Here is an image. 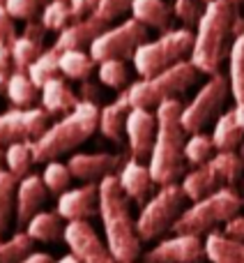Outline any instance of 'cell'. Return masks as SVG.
I'll use <instances>...</instances> for the list:
<instances>
[{
	"instance_id": "obj_1",
	"label": "cell",
	"mask_w": 244,
	"mask_h": 263,
	"mask_svg": "<svg viewBox=\"0 0 244 263\" xmlns=\"http://www.w3.org/2000/svg\"><path fill=\"white\" fill-rule=\"evenodd\" d=\"M99 217L104 224L106 245L120 263H134L140 256V236L136 219L131 217L129 196L122 192L118 173L106 176L99 182Z\"/></svg>"
},
{
	"instance_id": "obj_2",
	"label": "cell",
	"mask_w": 244,
	"mask_h": 263,
	"mask_svg": "<svg viewBox=\"0 0 244 263\" xmlns=\"http://www.w3.org/2000/svg\"><path fill=\"white\" fill-rule=\"evenodd\" d=\"M235 16L237 14L228 0L205 3V12L196 26L194 51L189 55V60L196 65L200 74H208V77L219 74L221 63L231 53V37L235 40V35H233Z\"/></svg>"
},
{
	"instance_id": "obj_3",
	"label": "cell",
	"mask_w": 244,
	"mask_h": 263,
	"mask_svg": "<svg viewBox=\"0 0 244 263\" xmlns=\"http://www.w3.org/2000/svg\"><path fill=\"white\" fill-rule=\"evenodd\" d=\"M182 109L177 100H168L157 106V141L150 155V173L159 187L175 185L177 178L185 176V127H182Z\"/></svg>"
},
{
	"instance_id": "obj_4",
	"label": "cell",
	"mask_w": 244,
	"mask_h": 263,
	"mask_svg": "<svg viewBox=\"0 0 244 263\" xmlns=\"http://www.w3.org/2000/svg\"><path fill=\"white\" fill-rule=\"evenodd\" d=\"M99 111L97 102L81 100L72 114L63 116L53 123L37 141H32V157L39 164L55 162L60 155L78 148L99 129Z\"/></svg>"
},
{
	"instance_id": "obj_5",
	"label": "cell",
	"mask_w": 244,
	"mask_h": 263,
	"mask_svg": "<svg viewBox=\"0 0 244 263\" xmlns=\"http://www.w3.org/2000/svg\"><path fill=\"white\" fill-rule=\"evenodd\" d=\"M242 203L244 199L233 187H221L214 194L191 203L177 217L171 231L175 236H208V233L217 231V227H221V224L226 227L233 217H237Z\"/></svg>"
},
{
	"instance_id": "obj_6",
	"label": "cell",
	"mask_w": 244,
	"mask_h": 263,
	"mask_svg": "<svg viewBox=\"0 0 244 263\" xmlns=\"http://www.w3.org/2000/svg\"><path fill=\"white\" fill-rule=\"evenodd\" d=\"M198 74L200 72L196 69V65L191 60H182V63L173 65V67L164 69V72L154 74V77L131 83L127 88L129 102L134 109H157L159 104L175 100L180 92L189 90L196 83Z\"/></svg>"
},
{
	"instance_id": "obj_7",
	"label": "cell",
	"mask_w": 244,
	"mask_h": 263,
	"mask_svg": "<svg viewBox=\"0 0 244 263\" xmlns=\"http://www.w3.org/2000/svg\"><path fill=\"white\" fill-rule=\"evenodd\" d=\"M194 40L196 32H191L189 28H177V30L164 32L159 40L145 42L143 46H138V51L131 58L134 69L143 79L154 77V74L187 60V55H191V51H194Z\"/></svg>"
},
{
	"instance_id": "obj_8",
	"label": "cell",
	"mask_w": 244,
	"mask_h": 263,
	"mask_svg": "<svg viewBox=\"0 0 244 263\" xmlns=\"http://www.w3.org/2000/svg\"><path fill=\"white\" fill-rule=\"evenodd\" d=\"M185 201L187 196L180 185L159 187V192L152 194V199L140 208L138 217H136V231H138L140 240H154L161 233L171 231L177 217L185 213Z\"/></svg>"
},
{
	"instance_id": "obj_9",
	"label": "cell",
	"mask_w": 244,
	"mask_h": 263,
	"mask_svg": "<svg viewBox=\"0 0 244 263\" xmlns=\"http://www.w3.org/2000/svg\"><path fill=\"white\" fill-rule=\"evenodd\" d=\"M228 95H231V81L226 74H214L203 83L196 97L182 109V127L187 134H196L208 127V123H212L217 118V114L223 109Z\"/></svg>"
},
{
	"instance_id": "obj_10",
	"label": "cell",
	"mask_w": 244,
	"mask_h": 263,
	"mask_svg": "<svg viewBox=\"0 0 244 263\" xmlns=\"http://www.w3.org/2000/svg\"><path fill=\"white\" fill-rule=\"evenodd\" d=\"M148 42V28L138 23L136 18H127L118 26L109 28L101 32L95 42H92L90 51L95 63H104V60H127L134 58L138 46Z\"/></svg>"
},
{
	"instance_id": "obj_11",
	"label": "cell",
	"mask_w": 244,
	"mask_h": 263,
	"mask_svg": "<svg viewBox=\"0 0 244 263\" xmlns=\"http://www.w3.org/2000/svg\"><path fill=\"white\" fill-rule=\"evenodd\" d=\"M51 116L44 109H9L0 114V150L12 143H32L49 125Z\"/></svg>"
},
{
	"instance_id": "obj_12",
	"label": "cell",
	"mask_w": 244,
	"mask_h": 263,
	"mask_svg": "<svg viewBox=\"0 0 244 263\" xmlns=\"http://www.w3.org/2000/svg\"><path fill=\"white\" fill-rule=\"evenodd\" d=\"M65 242L81 263H120L90 222H69L65 227Z\"/></svg>"
},
{
	"instance_id": "obj_13",
	"label": "cell",
	"mask_w": 244,
	"mask_h": 263,
	"mask_svg": "<svg viewBox=\"0 0 244 263\" xmlns=\"http://www.w3.org/2000/svg\"><path fill=\"white\" fill-rule=\"evenodd\" d=\"M157 114L150 109H131L129 118H127V141H129V153L131 159L136 162H150L154 141H157Z\"/></svg>"
},
{
	"instance_id": "obj_14",
	"label": "cell",
	"mask_w": 244,
	"mask_h": 263,
	"mask_svg": "<svg viewBox=\"0 0 244 263\" xmlns=\"http://www.w3.org/2000/svg\"><path fill=\"white\" fill-rule=\"evenodd\" d=\"M205 242L198 236H173L143 254V263H203Z\"/></svg>"
},
{
	"instance_id": "obj_15",
	"label": "cell",
	"mask_w": 244,
	"mask_h": 263,
	"mask_svg": "<svg viewBox=\"0 0 244 263\" xmlns=\"http://www.w3.org/2000/svg\"><path fill=\"white\" fill-rule=\"evenodd\" d=\"M58 215L67 222H88L99 215V182H86L58 196Z\"/></svg>"
},
{
	"instance_id": "obj_16",
	"label": "cell",
	"mask_w": 244,
	"mask_h": 263,
	"mask_svg": "<svg viewBox=\"0 0 244 263\" xmlns=\"http://www.w3.org/2000/svg\"><path fill=\"white\" fill-rule=\"evenodd\" d=\"M111 28L109 21L99 16V14H92L88 18H81V21H74L65 28L63 32L55 40V49L63 53V51H83L86 46H92V42L106 32Z\"/></svg>"
},
{
	"instance_id": "obj_17",
	"label": "cell",
	"mask_w": 244,
	"mask_h": 263,
	"mask_svg": "<svg viewBox=\"0 0 244 263\" xmlns=\"http://www.w3.org/2000/svg\"><path fill=\"white\" fill-rule=\"evenodd\" d=\"M118 164L120 157L111 153H76L69 157L67 166L76 180L101 182L106 176H113Z\"/></svg>"
},
{
	"instance_id": "obj_18",
	"label": "cell",
	"mask_w": 244,
	"mask_h": 263,
	"mask_svg": "<svg viewBox=\"0 0 244 263\" xmlns=\"http://www.w3.org/2000/svg\"><path fill=\"white\" fill-rule=\"evenodd\" d=\"M118 180H120L122 192L129 196V201L138 203L140 208L152 199V187L157 185L152 173H150V166H145L143 162H136V159H127L122 164Z\"/></svg>"
},
{
	"instance_id": "obj_19",
	"label": "cell",
	"mask_w": 244,
	"mask_h": 263,
	"mask_svg": "<svg viewBox=\"0 0 244 263\" xmlns=\"http://www.w3.org/2000/svg\"><path fill=\"white\" fill-rule=\"evenodd\" d=\"M44 32H46V28L42 26V21L37 23L35 18L26 21L23 32L12 42V46H9V51H12V63H14L16 72H26V69L44 53V49H42V44H44Z\"/></svg>"
},
{
	"instance_id": "obj_20",
	"label": "cell",
	"mask_w": 244,
	"mask_h": 263,
	"mask_svg": "<svg viewBox=\"0 0 244 263\" xmlns=\"http://www.w3.org/2000/svg\"><path fill=\"white\" fill-rule=\"evenodd\" d=\"M46 185L42 180V176H26L23 180H18V187H16V222L21 227H26L37 213H42V205L46 201Z\"/></svg>"
},
{
	"instance_id": "obj_21",
	"label": "cell",
	"mask_w": 244,
	"mask_h": 263,
	"mask_svg": "<svg viewBox=\"0 0 244 263\" xmlns=\"http://www.w3.org/2000/svg\"><path fill=\"white\" fill-rule=\"evenodd\" d=\"M131 109H134V106H131V102H129V92L122 90L111 104L101 106V111H99V132L109 141L120 143Z\"/></svg>"
},
{
	"instance_id": "obj_22",
	"label": "cell",
	"mask_w": 244,
	"mask_h": 263,
	"mask_svg": "<svg viewBox=\"0 0 244 263\" xmlns=\"http://www.w3.org/2000/svg\"><path fill=\"white\" fill-rule=\"evenodd\" d=\"M81 97L74 95L72 88L63 81L60 77L51 79L44 88H42V106L49 116H67L76 109Z\"/></svg>"
},
{
	"instance_id": "obj_23",
	"label": "cell",
	"mask_w": 244,
	"mask_h": 263,
	"mask_svg": "<svg viewBox=\"0 0 244 263\" xmlns=\"http://www.w3.org/2000/svg\"><path fill=\"white\" fill-rule=\"evenodd\" d=\"M131 18L143 23L145 28H154V30L168 32L171 30V14L173 7L164 0H134L129 7Z\"/></svg>"
},
{
	"instance_id": "obj_24",
	"label": "cell",
	"mask_w": 244,
	"mask_h": 263,
	"mask_svg": "<svg viewBox=\"0 0 244 263\" xmlns=\"http://www.w3.org/2000/svg\"><path fill=\"white\" fill-rule=\"evenodd\" d=\"M205 256L212 263H244V242L223 231H212L205 236Z\"/></svg>"
},
{
	"instance_id": "obj_25",
	"label": "cell",
	"mask_w": 244,
	"mask_h": 263,
	"mask_svg": "<svg viewBox=\"0 0 244 263\" xmlns=\"http://www.w3.org/2000/svg\"><path fill=\"white\" fill-rule=\"evenodd\" d=\"M182 192L189 201H200L205 196L214 194V192L221 190V182H219L217 173L212 171L210 164H203V166H196L194 171H189L185 178H182Z\"/></svg>"
},
{
	"instance_id": "obj_26",
	"label": "cell",
	"mask_w": 244,
	"mask_h": 263,
	"mask_svg": "<svg viewBox=\"0 0 244 263\" xmlns=\"http://www.w3.org/2000/svg\"><path fill=\"white\" fill-rule=\"evenodd\" d=\"M212 141L217 153H235V148H240L244 141V129L240 127L235 118V111H226L217 118L212 132Z\"/></svg>"
},
{
	"instance_id": "obj_27",
	"label": "cell",
	"mask_w": 244,
	"mask_h": 263,
	"mask_svg": "<svg viewBox=\"0 0 244 263\" xmlns=\"http://www.w3.org/2000/svg\"><path fill=\"white\" fill-rule=\"evenodd\" d=\"M26 233L37 242H55L65 238L63 217L58 213H44L42 210L26 224Z\"/></svg>"
},
{
	"instance_id": "obj_28",
	"label": "cell",
	"mask_w": 244,
	"mask_h": 263,
	"mask_svg": "<svg viewBox=\"0 0 244 263\" xmlns=\"http://www.w3.org/2000/svg\"><path fill=\"white\" fill-rule=\"evenodd\" d=\"M5 95L16 109H30L37 100V86L28 77V72H16L14 69V74L9 77L7 86H5Z\"/></svg>"
},
{
	"instance_id": "obj_29",
	"label": "cell",
	"mask_w": 244,
	"mask_h": 263,
	"mask_svg": "<svg viewBox=\"0 0 244 263\" xmlns=\"http://www.w3.org/2000/svg\"><path fill=\"white\" fill-rule=\"evenodd\" d=\"M95 60L86 51H63L60 53V74L72 81H88L95 72Z\"/></svg>"
},
{
	"instance_id": "obj_30",
	"label": "cell",
	"mask_w": 244,
	"mask_h": 263,
	"mask_svg": "<svg viewBox=\"0 0 244 263\" xmlns=\"http://www.w3.org/2000/svg\"><path fill=\"white\" fill-rule=\"evenodd\" d=\"M228 81H231V95L235 104H244V35L235 37L228 53Z\"/></svg>"
},
{
	"instance_id": "obj_31",
	"label": "cell",
	"mask_w": 244,
	"mask_h": 263,
	"mask_svg": "<svg viewBox=\"0 0 244 263\" xmlns=\"http://www.w3.org/2000/svg\"><path fill=\"white\" fill-rule=\"evenodd\" d=\"M208 164L217 173L221 187H233L244 173V162L240 153H217Z\"/></svg>"
},
{
	"instance_id": "obj_32",
	"label": "cell",
	"mask_w": 244,
	"mask_h": 263,
	"mask_svg": "<svg viewBox=\"0 0 244 263\" xmlns=\"http://www.w3.org/2000/svg\"><path fill=\"white\" fill-rule=\"evenodd\" d=\"M26 72H28V77L32 79V83L42 90L51 79H55L60 74V51L55 49V46L46 49L44 53H42L39 58L26 69Z\"/></svg>"
},
{
	"instance_id": "obj_33",
	"label": "cell",
	"mask_w": 244,
	"mask_h": 263,
	"mask_svg": "<svg viewBox=\"0 0 244 263\" xmlns=\"http://www.w3.org/2000/svg\"><path fill=\"white\" fill-rule=\"evenodd\" d=\"M16 178L7 168H0V242H3V236L9 227L12 210H16Z\"/></svg>"
},
{
	"instance_id": "obj_34",
	"label": "cell",
	"mask_w": 244,
	"mask_h": 263,
	"mask_svg": "<svg viewBox=\"0 0 244 263\" xmlns=\"http://www.w3.org/2000/svg\"><path fill=\"white\" fill-rule=\"evenodd\" d=\"M5 164H7V171L12 173L16 180H23L26 176H30V166L35 162L32 157V143H12L5 148Z\"/></svg>"
},
{
	"instance_id": "obj_35",
	"label": "cell",
	"mask_w": 244,
	"mask_h": 263,
	"mask_svg": "<svg viewBox=\"0 0 244 263\" xmlns=\"http://www.w3.org/2000/svg\"><path fill=\"white\" fill-rule=\"evenodd\" d=\"M32 240L26 231L14 233L12 238L0 242V263H23L32 254Z\"/></svg>"
},
{
	"instance_id": "obj_36",
	"label": "cell",
	"mask_w": 244,
	"mask_h": 263,
	"mask_svg": "<svg viewBox=\"0 0 244 263\" xmlns=\"http://www.w3.org/2000/svg\"><path fill=\"white\" fill-rule=\"evenodd\" d=\"M214 141L212 136L203 134V132H196V134H191L189 139H187V145H185V159L189 164H194V166H203V164H208L210 159L214 157Z\"/></svg>"
},
{
	"instance_id": "obj_37",
	"label": "cell",
	"mask_w": 244,
	"mask_h": 263,
	"mask_svg": "<svg viewBox=\"0 0 244 263\" xmlns=\"http://www.w3.org/2000/svg\"><path fill=\"white\" fill-rule=\"evenodd\" d=\"M72 7H69V0H51L49 5L42 12V26L51 32H63L65 28L72 21Z\"/></svg>"
},
{
	"instance_id": "obj_38",
	"label": "cell",
	"mask_w": 244,
	"mask_h": 263,
	"mask_svg": "<svg viewBox=\"0 0 244 263\" xmlns=\"http://www.w3.org/2000/svg\"><path fill=\"white\" fill-rule=\"evenodd\" d=\"M72 171H69L67 164H60L58 159L55 162H49L44 166V173H42V180H44L46 190L53 192V194H65L69 190V182H72Z\"/></svg>"
},
{
	"instance_id": "obj_39",
	"label": "cell",
	"mask_w": 244,
	"mask_h": 263,
	"mask_svg": "<svg viewBox=\"0 0 244 263\" xmlns=\"http://www.w3.org/2000/svg\"><path fill=\"white\" fill-rule=\"evenodd\" d=\"M97 77H99V81L104 83V86L118 90V88H125L129 72H127L125 60H104V63H99V67H97Z\"/></svg>"
},
{
	"instance_id": "obj_40",
	"label": "cell",
	"mask_w": 244,
	"mask_h": 263,
	"mask_svg": "<svg viewBox=\"0 0 244 263\" xmlns=\"http://www.w3.org/2000/svg\"><path fill=\"white\" fill-rule=\"evenodd\" d=\"M203 12H205L203 0H175V3H173V14H175L185 26H198Z\"/></svg>"
},
{
	"instance_id": "obj_41",
	"label": "cell",
	"mask_w": 244,
	"mask_h": 263,
	"mask_svg": "<svg viewBox=\"0 0 244 263\" xmlns=\"http://www.w3.org/2000/svg\"><path fill=\"white\" fill-rule=\"evenodd\" d=\"M42 0H5V9L9 12V16L14 21H32L37 14V7H39Z\"/></svg>"
},
{
	"instance_id": "obj_42",
	"label": "cell",
	"mask_w": 244,
	"mask_h": 263,
	"mask_svg": "<svg viewBox=\"0 0 244 263\" xmlns=\"http://www.w3.org/2000/svg\"><path fill=\"white\" fill-rule=\"evenodd\" d=\"M131 3H134V0H101L97 14H99L104 21L111 23V21H115L118 16H122L125 12H129Z\"/></svg>"
},
{
	"instance_id": "obj_43",
	"label": "cell",
	"mask_w": 244,
	"mask_h": 263,
	"mask_svg": "<svg viewBox=\"0 0 244 263\" xmlns=\"http://www.w3.org/2000/svg\"><path fill=\"white\" fill-rule=\"evenodd\" d=\"M16 26H14V18L9 16V12L5 9V5L0 3V44L12 46V42L16 40Z\"/></svg>"
},
{
	"instance_id": "obj_44",
	"label": "cell",
	"mask_w": 244,
	"mask_h": 263,
	"mask_svg": "<svg viewBox=\"0 0 244 263\" xmlns=\"http://www.w3.org/2000/svg\"><path fill=\"white\" fill-rule=\"evenodd\" d=\"M99 3L101 0H69L74 21H81V18H88V16H92V14H97Z\"/></svg>"
},
{
	"instance_id": "obj_45",
	"label": "cell",
	"mask_w": 244,
	"mask_h": 263,
	"mask_svg": "<svg viewBox=\"0 0 244 263\" xmlns=\"http://www.w3.org/2000/svg\"><path fill=\"white\" fill-rule=\"evenodd\" d=\"M12 67H14V63H12V51H9L7 44H0V88L7 86L9 77L14 74Z\"/></svg>"
},
{
	"instance_id": "obj_46",
	"label": "cell",
	"mask_w": 244,
	"mask_h": 263,
	"mask_svg": "<svg viewBox=\"0 0 244 263\" xmlns=\"http://www.w3.org/2000/svg\"><path fill=\"white\" fill-rule=\"evenodd\" d=\"M223 233L231 238H235V240H242L244 242V215H237V217H233L231 222L223 227Z\"/></svg>"
},
{
	"instance_id": "obj_47",
	"label": "cell",
	"mask_w": 244,
	"mask_h": 263,
	"mask_svg": "<svg viewBox=\"0 0 244 263\" xmlns=\"http://www.w3.org/2000/svg\"><path fill=\"white\" fill-rule=\"evenodd\" d=\"M97 95H99V90H97V86H95V83H90V81H83V86H81V100L95 102V100H97Z\"/></svg>"
},
{
	"instance_id": "obj_48",
	"label": "cell",
	"mask_w": 244,
	"mask_h": 263,
	"mask_svg": "<svg viewBox=\"0 0 244 263\" xmlns=\"http://www.w3.org/2000/svg\"><path fill=\"white\" fill-rule=\"evenodd\" d=\"M23 263H53V259H51L46 252H32Z\"/></svg>"
},
{
	"instance_id": "obj_49",
	"label": "cell",
	"mask_w": 244,
	"mask_h": 263,
	"mask_svg": "<svg viewBox=\"0 0 244 263\" xmlns=\"http://www.w3.org/2000/svg\"><path fill=\"white\" fill-rule=\"evenodd\" d=\"M233 111H235V118H237V123H240V127L244 129V104H237Z\"/></svg>"
},
{
	"instance_id": "obj_50",
	"label": "cell",
	"mask_w": 244,
	"mask_h": 263,
	"mask_svg": "<svg viewBox=\"0 0 244 263\" xmlns=\"http://www.w3.org/2000/svg\"><path fill=\"white\" fill-rule=\"evenodd\" d=\"M55 263H81V261H78L74 254H67V256H63V259H58Z\"/></svg>"
},
{
	"instance_id": "obj_51",
	"label": "cell",
	"mask_w": 244,
	"mask_h": 263,
	"mask_svg": "<svg viewBox=\"0 0 244 263\" xmlns=\"http://www.w3.org/2000/svg\"><path fill=\"white\" fill-rule=\"evenodd\" d=\"M228 3H231L233 7H237V5H244V0H228Z\"/></svg>"
},
{
	"instance_id": "obj_52",
	"label": "cell",
	"mask_w": 244,
	"mask_h": 263,
	"mask_svg": "<svg viewBox=\"0 0 244 263\" xmlns=\"http://www.w3.org/2000/svg\"><path fill=\"white\" fill-rule=\"evenodd\" d=\"M240 157H242V162H244V143L240 145Z\"/></svg>"
},
{
	"instance_id": "obj_53",
	"label": "cell",
	"mask_w": 244,
	"mask_h": 263,
	"mask_svg": "<svg viewBox=\"0 0 244 263\" xmlns=\"http://www.w3.org/2000/svg\"><path fill=\"white\" fill-rule=\"evenodd\" d=\"M242 199H244V182H242Z\"/></svg>"
},
{
	"instance_id": "obj_54",
	"label": "cell",
	"mask_w": 244,
	"mask_h": 263,
	"mask_svg": "<svg viewBox=\"0 0 244 263\" xmlns=\"http://www.w3.org/2000/svg\"><path fill=\"white\" fill-rule=\"evenodd\" d=\"M0 157H3V150H0Z\"/></svg>"
},
{
	"instance_id": "obj_55",
	"label": "cell",
	"mask_w": 244,
	"mask_h": 263,
	"mask_svg": "<svg viewBox=\"0 0 244 263\" xmlns=\"http://www.w3.org/2000/svg\"><path fill=\"white\" fill-rule=\"evenodd\" d=\"M203 3H210V0H203Z\"/></svg>"
},
{
	"instance_id": "obj_56",
	"label": "cell",
	"mask_w": 244,
	"mask_h": 263,
	"mask_svg": "<svg viewBox=\"0 0 244 263\" xmlns=\"http://www.w3.org/2000/svg\"><path fill=\"white\" fill-rule=\"evenodd\" d=\"M0 3H5V0H0Z\"/></svg>"
},
{
	"instance_id": "obj_57",
	"label": "cell",
	"mask_w": 244,
	"mask_h": 263,
	"mask_svg": "<svg viewBox=\"0 0 244 263\" xmlns=\"http://www.w3.org/2000/svg\"><path fill=\"white\" fill-rule=\"evenodd\" d=\"M49 3H51V0H49Z\"/></svg>"
}]
</instances>
